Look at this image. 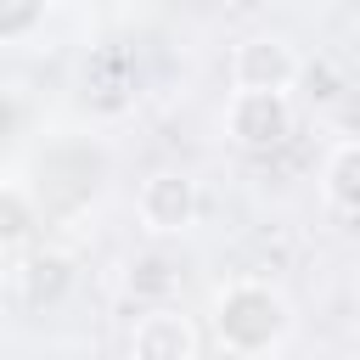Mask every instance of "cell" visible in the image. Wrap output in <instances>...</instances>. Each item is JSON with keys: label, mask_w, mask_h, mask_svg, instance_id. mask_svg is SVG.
I'll list each match as a JSON object with an SVG mask.
<instances>
[{"label": "cell", "mask_w": 360, "mask_h": 360, "mask_svg": "<svg viewBox=\"0 0 360 360\" xmlns=\"http://www.w3.org/2000/svg\"><path fill=\"white\" fill-rule=\"evenodd\" d=\"M298 84H309V96H315V101H332V96H338V73H332L326 62H304Z\"/></svg>", "instance_id": "8fae6325"}, {"label": "cell", "mask_w": 360, "mask_h": 360, "mask_svg": "<svg viewBox=\"0 0 360 360\" xmlns=\"http://www.w3.org/2000/svg\"><path fill=\"white\" fill-rule=\"evenodd\" d=\"M73 281H79V270H73V259H68V253H56V248L28 253V259H22V270H17V292H22V304H28L34 315H45V309L68 304Z\"/></svg>", "instance_id": "8992f818"}, {"label": "cell", "mask_w": 360, "mask_h": 360, "mask_svg": "<svg viewBox=\"0 0 360 360\" xmlns=\"http://www.w3.org/2000/svg\"><path fill=\"white\" fill-rule=\"evenodd\" d=\"M129 360H197V326L186 309H141L129 326Z\"/></svg>", "instance_id": "5b68a950"}, {"label": "cell", "mask_w": 360, "mask_h": 360, "mask_svg": "<svg viewBox=\"0 0 360 360\" xmlns=\"http://www.w3.org/2000/svg\"><path fill=\"white\" fill-rule=\"evenodd\" d=\"M321 197H326L338 214L360 219V141L332 146V158H326V169H321Z\"/></svg>", "instance_id": "ba28073f"}, {"label": "cell", "mask_w": 360, "mask_h": 360, "mask_svg": "<svg viewBox=\"0 0 360 360\" xmlns=\"http://www.w3.org/2000/svg\"><path fill=\"white\" fill-rule=\"evenodd\" d=\"M287 332H292V304H287L270 281H253V276H248V281L219 287V298H214V338H219L225 354L259 360V354H270Z\"/></svg>", "instance_id": "6da1fadb"}, {"label": "cell", "mask_w": 360, "mask_h": 360, "mask_svg": "<svg viewBox=\"0 0 360 360\" xmlns=\"http://www.w3.org/2000/svg\"><path fill=\"white\" fill-rule=\"evenodd\" d=\"M292 135V96H242L225 101V141L242 152H276Z\"/></svg>", "instance_id": "277c9868"}, {"label": "cell", "mask_w": 360, "mask_h": 360, "mask_svg": "<svg viewBox=\"0 0 360 360\" xmlns=\"http://www.w3.org/2000/svg\"><path fill=\"white\" fill-rule=\"evenodd\" d=\"M39 28H45V6L39 0H0V45H22Z\"/></svg>", "instance_id": "30bf717a"}, {"label": "cell", "mask_w": 360, "mask_h": 360, "mask_svg": "<svg viewBox=\"0 0 360 360\" xmlns=\"http://www.w3.org/2000/svg\"><path fill=\"white\" fill-rule=\"evenodd\" d=\"M197 208H202V197H197V180L186 169H152L141 180V191H135V219H141L146 236H180V231H191Z\"/></svg>", "instance_id": "3957f363"}, {"label": "cell", "mask_w": 360, "mask_h": 360, "mask_svg": "<svg viewBox=\"0 0 360 360\" xmlns=\"http://www.w3.org/2000/svg\"><path fill=\"white\" fill-rule=\"evenodd\" d=\"M304 73V56L287 34H248L231 51V90L242 96H287Z\"/></svg>", "instance_id": "7a4b0ae2"}, {"label": "cell", "mask_w": 360, "mask_h": 360, "mask_svg": "<svg viewBox=\"0 0 360 360\" xmlns=\"http://www.w3.org/2000/svg\"><path fill=\"white\" fill-rule=\"evenodd\" d=\"M39 231V202L28 186H0V253L28 248Z\"/></svg>", "instance_id": "9c48e42d"}, {"label": "cell", "mask_w": 360, "mask_h": 360, "mask_svg": "<svg viewBox=\"0 0 360 360\" xmlns=\"http://www.w3.org/2000/svg\"><path fill=\"white\" fill-rule=\"evenodd\" d=\"M124 292L141 304V309H163L174 292H180V264L163 259V253H141L124 276Z\"/></svg>", "instance_id": "52a82bcc"}]
</instances>
